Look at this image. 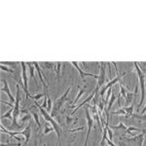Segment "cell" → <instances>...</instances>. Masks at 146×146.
Wrapping results in <instances>:
<instances>
[{
    "label": "cell",
    "mask_w": 146,
    "mask_h": 146,
    "mask_svg": "<svg viewBox=\"0 0 146 146\" xmlns=\"http://www.w3.org/2000/svg\"><path fill=\"white\" fill-rule=\"evenodd\" d=\"M35 104L37 105V107H38V109H39L40 113H41V115L43 116L44 120H45L46 122H48V123H50L52 125V127L54 128V131L56 133V137H58V138H56V139H58V144L60 145V131H62V127L58 124V122H56L55 120H54V118H52L51 115H49L48 112H47L46 110L41 106V105L37 104V102H35Z\"/></svg>",
    "instance_id": "6da1fadb"
},
{
    "label": "cell",
    "mask_w": 146,
    "mask_h": 146,
    "mask_svg": "<svg viewBox=\"0 0 146 146\" xmlns=\"http://www.w3.org/2000/svg\"><path fill=\"white\" fill-rule=\"evenodd\" d=\"M72 86H73V79H72V81H71V84H70V86L68 87L67 90L64 92V94H63V95L60 96V98H58V100L55 101V104H54V107H53V109H52L51 114H50L52 118H56V117L58 116V113L60 112V109H62V107L63 106V104H64V103L68 100L67 96H68V94H69L70 90H71Z\"/></svg>",
    "instance_id": "7a4b0ae2"
},
{
    "label": "cell",
    "mask_w": 146,
    "mask_h": 146,
    "mask_svg": "<svg viewBox=\"0 0 146 146\" xmlns=\"http://www.w3.org/2000/svg\"><path fill=\"white\" fill-rule=\"evenodd\" d=\"M20 101H21V91H20V85L19 82L17 84V96H16V102L14 104V112H13V121H12V126L11 129H20L21 128V124L18 123V119L20 116Z\"/></svg>",
    "instance_id": "3957f363"
},
{
    "label": "cell",
    "mask_w": 146,
    "mask_h": 146,
    "mask_svg": "<svg viewBox=\"0 0 146 146\" xmlns=\"http://www.w3.org/2000/svg\"><path fill=\"white\" fill-rule=\"evenodd\" d=\"M136 70V73H137L138 79H139V83H140V89H141V98H140V102L139 104L137 105V108L139 109V107L142 105V103L144 102L145 100V96H146V91H145V74L144 72L141 70V68L139 67V64L137 62H133Z\"/></svg>",
    "instance_id": "277c9868"
},
{
    "label": "cell",
    "mask_w": 146,
    "mask_h": 146,
    "mask_svg": "<svg viewBox=\"0 0 146 146\" xmlns=\"http://www.w3.org/2000/svg\"><path fill=\"white\" fill-rule=\"evenodd\" d=\"M85 113H86V120H87V125H88V131H87V136H86V140H85L84 146H88L91 129H92V127H93V125H94V118L90 115V112H89L88 106H87V105H85Z\"/></svg>",
    "instance_id": "5b68a950"
},
{
    "label": "cell",
    "mask_w": 146,
    "mask_h": 146,
    "mask_svg": "<svg viewBox=\"0 0 146 146\" xmlns=\"http://www.w3.org/2000/svg\"><path fill=\"white\" fill-rule=\"evenodd\" d=\"M105 62H100V74L98 77V88L100 89L104 85L105 81H106V71H105Z\"/></svg>",
    "instance_id": "8992f818"
},
{
    "label": "cell",
    "mask_w": 146,
    "mask_h": 146,
    "mask_svg": "<svg viewBox=\"0 0 146 146\" xmlns=\"http://www.w3.org/2000/svg\"><path fill=\"white\" fill-rule=\"evenodd\" d=\"M21 65H22V75H23V86H25V93L27 95V100L29 98L30 95L28 94V84H27V62H21Z\"/></svg>",
    "instance_id": "52a82bcc"
},
{
    "label": "cell",
    "mask_w": 146,
    "mask_h": 146,
    "mask_svg": "<svg viewBox=\"0 0 146 146\" xmlns=\"http://www.w3.org/2000/svg\"><path fill=\"white\" fill-rule=\"evenodd\" d=\"M71 64L74 66L75 68H76L77 70L79 71V73H80V76H81V78H82V80L84 81V83H86V77L87 76H90V77H93V78H95V79H96L98 80V75H95V74H92V73H88V72H85L84 70H82L81 68H80V66H79V63L78 62H71Z\"/></svg>",
    "instance_id": "ba28073f"
},
{
    "label": "cell",
    "mask_w": 146,
    "mask_h": 146,
    "mask_svg": "<svg viewBox=\"0 0 146 146\" xmlns=\"http://www.w3.org/2000/svg\"><path fill=\"white\" fill-rule=\"evenodd\" d=\"M98 90H100V89H98V87H96L95 91H94V92H92V94H91V95H90V96H88V98H86V100H85L83 101V102H82V103H81V104H79V105H78V106H77L76 108H75V109H74V110H73V112L71 113V115H74V114H75V113H76L77 111H78V110H79V109H80V108H81L82 106H85V105H86V104H88V103H89V102H90V101H91V100H93V98H95V96H96V91H98Z\"/></svg>",
    "instance_id": "9c48e42d"
},
{
    "label": "cell",
    "mask_w": 146,
    "mask_h": 146,
    "mask_svg": "<svg viewBox=\"0 0 146 146\" xmlns=\"http://www.w3.org/2000/svg\"><path fill=\"white\" fill-rule=\"evenodd\" d=\"M33 65L35 67V69L37 70V73H38V76H39V79L41 81L42 85H43V88H44V93L47 94V90H48V85L45 83L43 79V73H42V70H41V67H40V63L39 62H33Z\"/></svg>",
    "instance_id": "30bf717a"
},
{
    "label": "cell",
    "mask_w": 146,
    "mask_h": 146,
    "mask_svg": "<svg viewBox=\"0 0 146 146\" xmlns=\"http://www.w3.org/2000/svg\"><path fill=\"white\" fill-rule=\"evenodd\" d=\"M2 82H3V87L1 88V92H4V93H5L6 95L9 96L11 103L13 104V103H15V102H16V98L11 94L10 89H9V86H8V82H7L6 80H4V79L2 80Z\"/></svg>",
    "instance_id": "8fae6325"
},
{
    "label": "cell",
    "mask_w": 146,
    "mask_h": 146,
    "mask_svg": "<svg viewBox=\"0 0 146 146\" xmlns=\"http://www.w3.org/2000/svg\"><path fill=\"white\" fill-rule=\"evenodd\" d=\"M127 141H133V142L135 143L137 146H143V142L145 141V136H144V133H139V135H135L133 137H131V138H127L126 139Z\"/></svg>",
    "instance_id": "7c38bea8"
},
{
    "label": "cell",
    "mask_w": 146,
    "mask_h": 146,
    "mask_svg": "<svg viewBox=\"0 0 146 146\" xmlns=\"http://www.w3.org/2000/svg\"><path fill=\"white\" fill-rule=\"evenodd\" d=\"M22 135H23L25 137V143L22 146H25L28 143V141L30 139V136H31V125H27V128L25 129V131H22Z\"/></svg>",
    "instance_id": "4fadbf2b"
},
{
    "label": "cell",
    "mask_w": 146,
    "mask_h": 146,
    "mask_svg": "<svg viewBox=\"0 0 146 146\" xmlns=\"http://www.w3.org/2000/svg\"><path fill=\"white\" fill-rule=\"evenodd\" d=\"M117 100V96L114 95V94H112L111 95V98H110V100H109V102H108V107H107V109H106V117H107V123H108V120H109V116H108V113H109L110 111V109H111V107H112V105L114 104V102H115V100Z\"/></svg>",
    "instance_id": "5bb4252c"
},
{
    "label": "cell",
    "mask_w": 146,
    "mask_h": 146,
    "mask_svg": "<svg viewBox=\"0 0 146 146\" xmlns=\"http://www.w3.org/2000/svg\"><path fill=\"white\" fill-rule=\"evenodd\" d=\"M137 95V86H135V92H129L127 93V98H126V102L127 104H131V102L133 101V96Z\"/></svg>",
    "instance_id": "9a60e30c"
},
{
    "label": "cell",
    "mask_w": 146,
    "mask_h": 146,
    "mask_svg": "<svg viewBox=\"0 0 146 146\" xmlns=\"http://www.w3.org/2000/svg\"><path fill=\"white\" fill-rule=\"evenodd\" d=\"M65 122H66V125H68V126H70V125H75L78 122V118H77V117L68 116V115H66V116H65Z\"/></svg>",
    "instance_id": "2e32d148"
},
{
    "label": "cell",
    "mask_w": 146,
    "mask_h": 146,
    "mask_svg": "<svg viewBox=\"0 0 146 146\" xmlns=\"http://www.w3.org/2000/svg\"><path fill=\"white\" fill-rule=\"evenodd\" d=\"M86 88H87V86H85L83 89H82L80 86H78V90H79V92H78V95H77L76 98H75L74 101H73V102H72V105L76 104V102H78V100H80V98H81V96H83L84 94H85V90H86Z\"/></svg>",
    "instance_id": "e0dca14e"
},
{
    "label": "cell",
    "mask_w": 146,
    "mask_h": 146,
    "mask_svg": "<svg viewBox=\"0 0 146 146\" xmlns=\"http://www.w3.org/2000/svg\"><path fill=\"white\" fill-rule=\"evenodd\" d=\"M27 66L29 68V74H30V77L35 81V83H37V80L35 79V76H34V65H33V62H27Z\"/></svg>",
    "instance_id": "ac0fdd59"
},
{
    "label": "cell",
    "mask_w": 146,
    "mask_h": 146,
    "mask_svg": "<svg viewBox=\"0 0 146 146\" xmlns=\"http://www.w3.org/2000/svg\"><path fill=\"white\" fill-rule=\"evenodd\" d=\"M40 65H41V68H43V69H55V63L54 62H41L40 63Z\"/></svg>",
    "instance_id": "d6986e66"
},
{
    "label": "cell",
    "mask_w": 146,
    "mask_h": 146,
    "mask_svg": "<svg viewBox=\"0 0 146 146\" xmlns=\"http://www.w3.org/2000/svg\"><path fill=\"white\" fill-rule=\"evenodd\" d=\"M124 109H125V111H126L127 113V116H126V118H129V117H133V110H135V107H133V104H131L129 106H126V107H124Z\"/></svg>",
    "instance_id": "ffe728a7"
},
{
    "label": "cell",
    "mask_w": 146,
    "mask_h": 146,
    "mask_svg": "<svg viewBox=\"0 0 146 146\" xmlns=\"http://www.w3.org/2000/svg\"><path fill=\"white\" fill-rule=\"evenodd\" d=\"M62 63H60V62H56L55 63V71H56V79L58 80L60 79V70H62Z\"/></svg>",
    "instance_id": "44dd1931"
},
{
    "label": "cell",
    "mask_w": 146,
    "mask_h": 146,
    "mask_svg": "<svg viewBox=\"0 0 146 146\" xmlns=\"http://www.w3.org/2000/svg\"><path fill=\"white\" fill-rule=\"evenodd\" d=\"M13 112H14V107H11V109H9L6 113H4V114L2 115L1 119L7 118V119H10L11 121H13Z\"/></svg>",
    "instance_id": "7402d4cb"
},
{
    "label": "cell",
    "mask_w": 146,
    "mask_h": 146,
    "mask_svg": "<svg viewBox=\"0 0 146 146\" xmlns=\"http://www.w3.org/2000/svg\"><path fill=\"white\" fill-rule=\"evenodd\" d=\"M110 129H115V131H117V129H121V131H126L127 129H128V127H126L125 125L123 124V122L120 121L119 122V125L118 126H109Z\"/></svg>",
    "instance_id": "603a6c76"
},
{
    "label": "cell",
    "mask_w": 146,
    "mask_h": 146,
    "mask_svg": "<svg viewBox=\"0 0 146 146\" xmlns=\"http://www.w3.org/2000/svg\"><path fill=\"white\" fill-rule=\"evenodd\" d=\"M120 85V96H123V98L126 100L127 98V93H128V91H127V89L125 88V86L122 84H119Z\"/></svg>",
    "instance_id": "cb8c5ba5"
},
{
    "label": "cell",
    "mask_w": 146,
    "mask_h": 146,
    "mask_svg": "<svg viewBox=\"0 0 146 146\" xmlns=\"http://www.w3.org/2000/svg\"><path fill=\"white\" fill-rule=\"evenodd\" d=\"M111 114L112 115H124L125 117L127 116V113L126 111H125V109H124V107H120L117 111H113L111 112Z\"/></svg>",
    "instance_id": "d4e9b609"
},
{
    "label": "cell",
    "mask_w": 146,
    "mask_h": 146,
    "mask_svg": "<svg viewBox=\"0 0 146 146\" xmlns=\"http://www.w3.org/2000/svg\"><path fill=\"white\" fill-rule=\"evenodd\" d=\"M49 124L48 122H46V125H45V129H44V133H43V135H48V133H50L51 131H54V128L53 127H49Z\"/></svg>",
    "instance_id": "484cf974"
},
{
    "label": "cell",
    "mask_w": 146,
    "mask_h": 146,
    "mask_svg": "<svg viewBox=\"0 0 146 146\" xmlns=\"http://www.w3.org/2000/svg\"><path fill=\"white\" fill-rule=\"evenodd\" d=\"M133 117L137 120H139V121L146 122V115L145 114H133Z\"/></svg>",
    "instance_id": "4316f807"
},
{
    "label": "cell",
    "mask_w": 146,
    "mask_h": 146,
    "mask_svg": "<svg viewBox=\"0 0 146 146\" xmlns=\"http://www.w3.org/2000/svg\"><path fill=\"white\" fill-rule=\"evenodd\" d=\"M32 116H33V118H34V121H35V123H36L37 125V127H38V129L41 128V124H40V122H39V118H38V114H37L35 111H32Z\"/></svg>",
    "instance_id": "83f0119b"
},
{
    "label": "cell",
    "mask_w": 146,
    "mask_h": 146,
    "mask_svg": "<svg viewBox=\"0 0 146 146\" xmlns=\"http://www.w3.org/2000/svg\"><path fill=\"white\" fill-rule=\"evenodd\" d=\"M43 96H47V94H45V93H43V94H38V95H35V96H30L29 98H32L33 100H39L40 98H42Z\"/></svg>",
    "instance_id": "f1b7e54d"
},
{
    "label": "cell",
    "mask_w": 146,
    "mask_h": 146,
    "mask_svg": "<svg viewBox=\"0 0 146 146\" xmlns=\"http://www.w3.org/2000/svg\"><path fill=\"white\" fill-rule=\"evenodd\" d=\"M141 131V129L135 128V127H128V129L125 131V133H126V135H133V133H131V131Z\"/></svg>",
    "instance_id": "f546056e"
},
{
    "label": "cell",
    "mask_w": 146,
    "mask_h": 146,
    "mask_svg": "<svg viewBox=\"0 0 146 146\" xmlns=\"http://www.w3.org/2000/svg\"><path fill=\"white\" fill-rule=\"evenodd\" d=\"M1 70H2V71L7 72V73H10V74H14V70L10 69V68L5 66L4 64H1Z\"/></svg>",
    "instance_id": "4dcf8cb0"
},
{
    "label": "cell",
    "mask_w": 146,
    "mask_h": 146,
    "mask_svg": "<svg viewBox=\"0 0 146 146\" xmlns=\"http://www.w3.org/2000/svg\"><path fill=\"white\" fill-rule=\"evenodd\" d=\"M47 100H48V104H47V111H52V100L50 96L47 95Z\"/></svg>",
    "instance_id": "1f68e13d"
},
{
    "label": "cell",
    "mask_w": 146,
    "mask_h": 146,
    "mask_svg": "<svg viewBox=\"0 0 146 146\" xmlns=\"http://www.w3.org/2000/svg\"><path fill=\"white\" fill-rule=\"evenodd\" d=\"M30 118H31V117H30V115L29 114H27V115H25V116L23 117V118H21V120H20V122H21V126H22V125L25 123V121H27V120H30Z\"/></svg>",
    "instance_id": "d6a6232c"
},
{
    "label": "cell",
    "mask_w": 146,
    "mask_h": 146,
    "mask_svg": "<svg viewBox=\"0 0 146 146\" xmlns=\"http://www.w3.org/2000/svg\"><path fill=\"white\" fill-rule=\"evenodd\" d=\"M112 87L111 88H109L108 89V92H107V95H106V96H105V100H104V101H105V103H107V101L109 100V98H110V95H112Z\"/></svg>",
    "instance_id": "836d02e7"
},
{
    "label": "cell",
    "mask_w": 146,
    "mask_h": 146,
    "mask_svg": "<svg viewBox=\"0 0 146 146\" xmlns=\"http://www.w3.org/2000/svg\"><path fill=\"white\" fill-rule=\"evenodd\" d=\"M84 128L83 127H81V128H78V129H68V131L69 133H74V131H82Z\"/></svg>",
    "instance_id": "e575fe53"
},
{
    "label": "cell",
    "mask_w": 146,
    "mask_h": 146,
    "mask_svg": "<svg viewBox=\"0 0 146 146\" xmlns=\"http://www.w3.org/2000/svg\"><path fill=\"white\" fill-rule=\"evenodd\" d=\"M1 64H4V65H14V64H16V62H1Z\"/></svg>",
    "instance_id": "d590c367"
},
{
    "label": "cell",
    "mask_w": 146,
    "mask_h": 146,
    "mask_svg": "<svg viewBox=\"0 0 146 146\" xmlns=\"http://www.w3.org/2000/svg\"><path fill=\"white\" fill-rule=\"evenodd\" d=\"M106 143H107V144L109 145V146H116V145L114 144V143L112 142L111 140H109V139H108V138H107V139H106Z\"/></svg>",
    "instance_id": "8d00e7d4"
},
{
    "label": "cell",
    "mask_w": 146,
    "mask_h": 146,
    "mask_svg": "<svg viewBox=\"0 0 146 146\" xmlns=\"http://www.w3.org/2000/svg\"><path fill=\"white\" fill-rule=\"evenodd\" d=\"M145 112H146V104H145L144 108H143V109H142V111L140 112V114H145Z\"/></svg>",
    "instance_id": "74e56055"
},
{
    "label": "cell",
    "mask_w": 146,
    "mask_h": 146,
    "mask_svg": "<svg viewBox=\"0 0 146 146\" xmlns=\"http://www.w3.org/2000/svg\"><path fill=\"white\" fill-rule=\"evenodd\" d=\"M141 133H144L145 139H146V129H141Z\"/></svg>",
    "instance_id": "f35d334b"
},
{
    "label": "cell",
    "mask_w": 146,
    "mask_h": 146,
    "mask_svg": "<svg viewBox=\"0 0 146 146\" xmlns=\"http://www.w3.org/2000/svg\"><path fill=\"white\" fill-rule=\"evenodd\" d=\"M42 146H47V144H46V143H44V144L42 145Z\"/></svg>",
    "instance_id": "ab89813d"
},
{
    "label": "cell",
    "mask_w": 146,
    "mask_h": 146,
    "mask_svg": "<svg viewBox=\"0 0 146 146\" xmlns=\"http://www.w3.org/2000/svg\"><path fill=\"white\" fill-rule=\"evenodd\" d=\"M143 64H145V66H146V62H143Z\"/></svg>",
    "instance_id": "60d3db41"
},
{
    "label": "cell",
    "mask_w": 146,
    "mask_h": 146,
    "mask_svg": "<svg viewBox=\"0 0 146 146\" xmlns=\"http://www.w3.org/2000/svg\"><path fill=\"white\" fill-rule=\"evenodd\" d=\"M145 87H146V84H145Z\"/></svg>",
    "instance_id": "b9f144b4"
}]
</instances>
